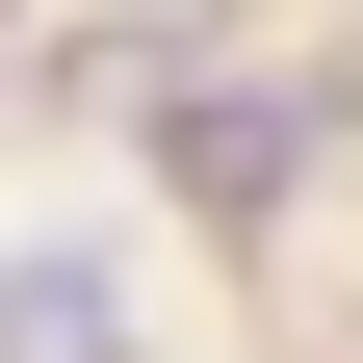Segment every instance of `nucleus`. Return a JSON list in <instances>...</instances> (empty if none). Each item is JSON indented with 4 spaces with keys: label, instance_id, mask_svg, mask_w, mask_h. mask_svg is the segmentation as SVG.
<instances>
[{
    "label": "nucleus",
    "instance_id": "1",
    "mask_svg": "<svg viewBox=\"0 0 363 363\" xmlns=\"http://www.w3.org/2000/svg\"><path fill=\"white\" fill-rule=\"evenodd\" d=\"M286 182H311V104H286V78H208V104H182V208H234V234H259Z\"/></svg>",
    "mask_w": 363,
    "mask_h": 363
},
{
    "label": "nucleus",
    "instance_id": "2",
    "mask_svg": "<svg viewBox=\"0 0 363 363\" xmlns=\"http://www.w3.org/2000/svg\"><path fill=\"white\" fill-rule=\"evenodd\" d=\"M0 363H130V259L104 234H26L0 259Z\"/></svg>",
    "mask_w": 363,
    "mask_h": 363
}]
</instances>
